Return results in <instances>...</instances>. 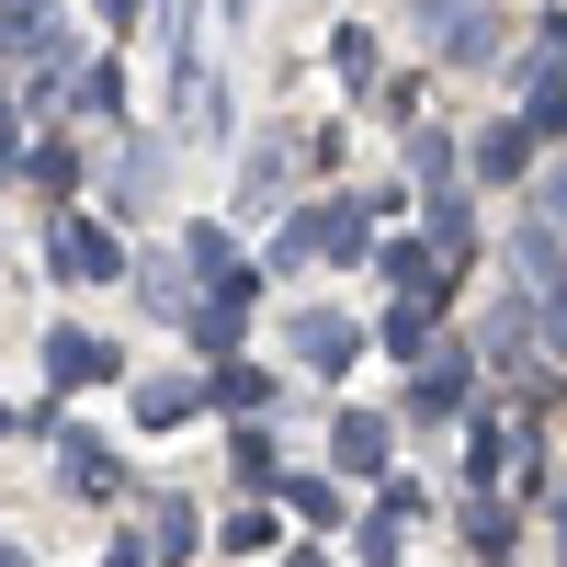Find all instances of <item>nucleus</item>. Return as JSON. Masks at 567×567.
Here are the masks:
<instances>
[{"label":"nucleus","instance_id":"10","mask_svg":"<svg viewBox=\"0 0 567 567\" xmlns=\"http://www.w3.org/2000/svg\"><path fill=\"white\" fill-rule=\"evenodd\" d=\"M272 398H284V374L250 363V352H227V363L205 374V409H227V420H272Z\"/></svg>","mask_w":567,"mask_h":567},{"label":"nucleus","instance_id":"34","mask_svg":"<svg viewBox=\"0 0 567 567\" xmlns=\"http://www.w3.org/2000/svg\"><path fill=\"white\" fill-rule=\"evenodd\" d=\"M296 567H329V556H318V545H307V556H296Z\"/></svg>","mask_w":567,"mask_h":567},{"label":"nucleus","instance_id":"20","mask_svg":"<svg viewBox=\"0 0 567 567\" xmlns=\"http://www.w3.org/2000/svg\"><path fill=\"white\" fill-rule=\"evenodd\" d=\"M523 125H534V148H567V80L556 69H523Z\"/></svg>","mask_w":567,"mask_h":567},{"label":"nucleus","instance_id":"18","mask_svg":"<svg viewBox=\"0 0 567 567\" xmlns=\"http://www.w3.org/2000/svg\"><path fill=\"white\" fill-rule=\"evenodd\" d=\"M12 171H23V182H34V194H58V205H69V194H80V182H91V159H80V148H69V136H34V148H23V159H12Z\"/></svg>","mask_w":567,"mask_h":567},{"label":"nucleus","instance_id":"35","mask_svg":"<svg viewBox=\"0 0 567 567\" xmlns=\"http://www.w3.org/2000/svg\"><path fill=\"white\" fill-rule=\"evenodd\" d=\"M0 432H23V420H12V409H0Z\"/></svg>","mask_w":567,"mask_h":567},{"label":"nucleus","instance_id":"4","mask_svg":"<svg viewBox=\"0 0 567 567\" xmlns=\"http://www.w3.org/2000/svg\"><path fill=\"white\" fill-rule=\"evenodd\" d=\"M420 34H432L443 69H488L499 58V12L488 0H420Z\"/></svg>","mask_w":567,"mask_h":567},{"label":"nucleus","instance_id":"9","mask_svg":"<svg viewBox=\"0 0 567 567\" xmlns=\"http://www.w3.org/2000/svg\"><path fill=\"white\" fill-rule=\"evenodd\" d=\"M125 420H136V432H182V420H205V374H125Z\"/></svg>","mask_w":567,"mask_h":567},{"label":"nucleus","instance_id":"21","mask_svg":"<svg viewBox=\"0 0 567 567\" xmlns=\"http://www.w3.org/2000/svg\"><path fill=\"white\" fill-rule=\"evenodd\" d=\"M420 205H432V216H420V239H432L443 261H465V250H477V216H465V194H420Z\"/></svg>","mask_w":567,"mask_h":567},{"label":"nucleus","instance_id":"7","mask_svg":"<svg viewBox=\"0 0 567 567\" xmlns=\"http://www.w3.org/2000/svg\"><path fill=\"white\" fill-rule=\"evenodd\" d=\"M45 386H58V398H80V386H125V352L103 341V329H45Z\"/></svg>","mask_w":567,"mask_h":567},{"label":"nucleus","instance_id":"14","mask_svg":"<svg viewBox=\"0 0 567 567\" xmlns=\"http://www.w3.org/2000/svg\"><path fill=\"white\" fill-rule=\"evenodd\" d=\"M511 284H534V296H556V284H567V239H556V227H511Z\"/></svg>","mask_w":567,"mask_h":567},{"label":"nucleus","instance_id":"19","mask_svg":"<svg viewBox=\"0 0 567 567\" xmlns=\"http://www.w3.org/2000/svg\"><path fill=\"white\" fill-rule=\"evenodd\" d=\"M465 159H477V182H523V171H534V125H523V114H511V125H477V148H465Z\"/></svg>","mask_w":567,"mask_h":567},{"label":"nucleus","instance_id":"8","mask_svg":"<svg viewBox=\"0 0 567 567\" xmlns=\"http://www.w3.org/2000/svg\"><path fill=\"white\" fill-rule=\"evenodd\" d=\"M284 341H296V363H307V374H329V386L363 363V329H352L341 307H284Z\"/></svg>","mask_w":567,"mask_h":567},{"label":"nucleus","instance_id":"13","mask_svg":"<svg viewBox=\"0 0 567 567\" xmlns=\"http://www.w3.org/2000/svg\"><path fill=\"white\" fill-rule=\"evenodd\" d=\"M272 545H284V499H239V511L216 523V556H227V567H250V556H272Z\"/></svg>","mask_w":567,"mask_h":567},{"label":"nucleus","instance_id":"17","mask_svg":"<svg viewBox=\"0 0 567 567\" xmlns=\"http://www.w3.org/2000/svg\"><path fill=\"white\" fill-rule=\"evenodd\" d=\"M374 341H386L398 363H420V352H432V341H443V307H432V296H398L386 318H374Z\"/></svg>","mask_w":567,"mask_h":567},{"label":"nucleus","instance_id":"24","mask_svg":"<svg viewBox=\"0 0 567 567\" xmlns=\"http://www.w3.org/2000/svg\"><path fill=\"white\" fill-rule=\"evenodd\" d=\"M329 80H341V91H374V23H341V34H329Z\"/></svg>","mask_w":567,"mask_h":567},{"label":"nucleus","instance_id":"32","mask_svg":"<svg viewBox=\"0 0 567 567\" xmlns=\"http://www.w3.org/2000/svg\"><path fill=\"white\" fill-rule=\"evenodd\" d=\"M23 159V114H12V91H0V171Z\"/></svg>","mask_w":567,"mask_h":567},{"label":"nucleus","instance_id":"2","mask_svg":"<svg viewBox=\"0 0 567 567\" xmlns=\"http://www.w3.org/2000/svg\"><path fill=\"white\" fill-rule=\"evenodd\" d=\"M261 307H272V272H261V261H239V272H216L205 296H194V318H182V329H194V341L227 363V352L250 341V318H261Z\"/></svg>","mask_w":567,"mask_h":567},{"label":"nucleus","instance_id":"11","mask_svg":"<svg viewBox=\"0 0 567 567\" xmlns=\"http://www.w3.org/2000/svg\"><path fill=\"white\" fill-rule=\"evenodd\" d=\"M227 477H239L250 499L284 488V443H272V420H227Z\"/></svg>","mask_w":567,"mask_h":567},{"label":"nucleus","instance_id":"5","mask_svg":"<svg viewBox=\"0 0 567 567\" xmlns=\"http://www.w3.org/2000/svg\"><path fill=\"white\" fill-rule=\"evenodd\" d=\"M465 386H477V363H465L454 341H432V352L409 363V386H398V409L420 420V432H432V420H465Z\"/></svg>","mask_w":567,"mask_h":567},{"label":"nucleus","instance_id":"6","mask_svg":"<svg viewBox=\"0 0 567 567\" xmlns=\"http://www.w3.org/2000/svg\"><path fill=\"white\" fill-rule=\"evenodd\" d=\"M58 488H69L80 511H114V499H125V454H114L103 432H80V420H69V432H58Z\"/></svg>","mask_w":567,"mask_h":567},{"label":"nucleus","instance_id":"16","mask_svg":"<svg viewBox=\"0 0 567 567\" xmlns=\"http://www.w3.org/2000/svg\"><path fill=\"white\" fill-rule=\"evenodd\" d=\"M272 499H284V523H307V534H329V523H352V488H341V477H284Z\"/></svg>","mask_w":567,"mask_h":567},{"label":"nucleus","instance_id":"3","mask_svg":"<svg viewBox=\"0 0 567 567\" xmlns=\"http://www.w3.org/2000/svg\"><path fill=\"white\" fill-rule=\"evenodd\" d=\"M329 477L341 488H386L398 477V420L386 409H341L329 420Z\"/></svg>","mask_w":567,"mask_h":567},{"label":"nucleus","instance_id":"29","mask_svg":"<svg viewBox=\"0 0 567 567\" xmlns=\"http://www.w3.org/2000/svg\"><path fill=\"white\" fill-rule=\"evenodd\" d=\"M534 341L567 363V284H556V296H534Z\"/></svg>","mask_w":567,"mask_h":567},{"label":"nucleus","instance_id":"33","mask_svg":"<svg viewBox=\"0 0 567 567\" xmlns=\"http://www.w3.org/2000/svg\"><path fill=\"white\" fill-rule=\"evenodd\" d=\"M545 227H556V239H567V171L545 182Z\"/></svg>","mask_w":567,"mask_h":567},{"label":"nucleus","instance_id":"12","mask_svg":"<svg viewBox=\"0 0 567 567\" xmlns=\"http://www.w3.org/2000/svg\"><path fill=\"white\" fill-rule=\"evenodd\" d=\"M148 545H159V567H194L216 534H205V511L182 499V488H159V499H148Z\"/></svg>","mask_w":567,"mask_h":567},{"label":"nucleus","instance_id":"22","mask_svg":"<svg viewBox=\"0 0 567 567\" xmlns=\"http://www.w3.org/2000/svg\"><path fill=\"white\" fill-rule=\"evenodd\" d=\"M409 182L420 194H454V136L443 125H409Z\"/></svg>","mask_w":567,"mask_h":567},{"label":"nucleus","instance_id":"27","mask_svg":"<svg viewBox=\"0 0 567 567\" xmlns=\"http://www.w3.org/2000/svg\"><path fill=\"white\" fill-rule=\"evenodd\" d=\"M69 103L114 125V114H125V69H114V58H103V69H80V91H69Z\"/></svg>","mask_w":567,"mask_h":567},{"label":"nucleus","instance_id":"25","mask_svg":"<svg viewBox=\"0 0 567 567\" xmlns=\"http://www.w3.org/2000/svg\"><path fill=\"white\" fill-rule=\"evenodd\" d=\"M45 23H58V0H0V58H34Z\"/></svg>","mask_w":567,"mask_h":567},{"label":"nucleus","instance_id":"26","mask_svg":"<svg viewBox=\"0 0 567 567\" xmlns=\"http://www.w3.org/2000/svg\"><path fill=\"white\" fill-rule=\"evenodd\" d=\"M454 523H465V545H477L488 567L511 556V499H465V511H454Z\"/></svg>","mask_w":567,"mask_h":567},{"label":"nucleus","instance_id":"31","mask_svg":"<svg viewBox=\"0 0 567 567\" xmlns=\"http://www.w3.org/2000/svg\"><path fill=\"white\" fill-rule=\"evenodd\" d=\"M136 12H148V0H91V23H103V34H136Z\"/></svg>","mask_w":567,"mask_h":567},{"label":"nucleus","instance_id":"1","mask_svg":"<svg viewBox=\"0 0 567 567\" xmlns=\"http://www.w3.org/2000/svg\"><path fill=\"white\" fill-rule=\"evenodd\" d=\"M45 272H58V284H136V250L114 239V216L58 205V216H45Z\"/></svg>","mask_w":567,"mask_h":567},{"label":"nucleus","instance_id":"36","mask_svg":"<svg viewBox=\"0 0 567 567\" xmlns=\"http://www.w3.org/2000/svg\"><path fill=\"white\" fill-rule=\"evenodd\" d=\"M0 567H23V556H12V545H0Z\"/></svg>","mask_w":567,"mask_h":567},{"label":"nucleus","instance_id":"23","mask_svg":"<svg viewBox=\"0 0 567 567\" xmlns=\"http://www.w3.org/2000/svg\"><path fill=\"white\" fill-rule=\"evenodd\" d=\"M182 272H194V284H216V272H239V239H227L216 216H205V227H182Z\"/></svg>","mask_w":567,"mask_h":567},{"label":"nucleus","instance_id":"15","mask_svg":"<svg viewBox=\"0 0 567 567\" xmlns=\"http://www.w3.org/2000/svg\"><path fill=\"white\" fill-rule=\"evenodd\" d=\"M386 284H398V296H432V307H443V296H454V261H443L432 239H386Z\"/></svg>","mask_w":567,"mask_h":567},{"label":"nucleus","instance_id":"28","mask_svg":"<svg viewBox=\"0 0 567 567\" xmlns=\"http://www.w3.org/2000/svg\"><path fill=\"white\" fill-rule=\"evenodd\" d=\"M523 34H534V58H523V69H567V12H534Z\"/></svg>","mask_w":567,"mask_h":567},{"label":"nucleus","instance_id":"30","mask_svg":"<svg viewBox=\"0 0 567 567\" xmlns=\"http://www.w3.org/2000/svg\"><path fill=\"white\" fill-rule=\"evenodd\" d=\"M103 567H159V545H148V523H125V534H114V556H103Z\"/></svg>","mask_w":567,"mask_h":567}]
</instances>
